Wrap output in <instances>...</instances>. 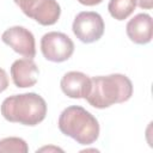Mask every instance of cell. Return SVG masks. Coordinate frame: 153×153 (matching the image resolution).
<instances>
[{
	"instance_id": "3",
	"label": "cell",
	"mask_w": 153,
	"mask_h": 153,
	"mask_svg": "<svg viewBox=\"0 0 153 153\" xmlns=\"http://www.w3.org/2000/svg\"><path fill=\"white\" fill-rule=\"evenodd\" d=\"M59 129L62 134L74 139L80 145H91L99 136L97 118L82 106L66 108L59 117Z\"/></svg>"
},
{
	"instance_id": "16",
	"label": "cell",
	"mask_w": 153,
	"mask_h": 153,
	"mask_svg": "<svg viewBox=\"0 0 153 153\" xmlns=\"http://www.w3.org/2000/svg\"><path fill=\"white\" fill-rule=\"evenodd\" d=\"M37 151H61L62 152V149H60V148H56V147H43V148H41V149H37Z\"/></svg>"
},
{
	"instance_id": "6",
	"label": "cell",
	"mask_w": 153,
	"mask_h": 153,
	"mask_svg": "<svg viewBox=\"0 0 153 153\" xmlns=\"http://www.w3.org/2000/svg\"><path fill=\"white\" fill-rule=\"evenodd\" d=\"M72 30L79 41L93 43L104 33V20L97 12H80L73 22Z\"/></svg>"
},
{
	"instance_id": "7",
	"label": "cell",
	"mask_w": 153,
	"mask_h": 153,
	"mask_svg": "<svg viewBox=\"0 0 153 153\" xmlns=\"http://www.w3.org/2000/svg\"><path fill=\"white\" fill-rule=\"evenodd\" d=\"M1 39L11 47L16 53L27 59H33L36 55L35 37L31 31L23 26H12L4 31Z\"/></svg>"
},
{
	"instance_id": "2",
	"label": "cell",
	"mask_w": 153,
	"mask_h": 153,
	"mask_svg": "<svg viewBox=\"0 0 153 153\" xmlns=\"http://www.w3.org/2000/svg\"><path fill=\"white\" fill-rule=\"evenodd\" d=\"M0 111L8 122L33 127L45 118L47 103L33 92L13 94L2 102Z\"/></svg>"
},
{
	"instance_id": "12",
	"label": "cell",
	"mask_w": 153,
	"mask_h": 153,
	"mask_svg": "<svg viewBox=\"0 0 153 153\" xmlns=\"http://www.w3.org/2000/svg\"><path fill=\"white\" fill-rule=\"evenodd\" d=\"M8 153V152H14V153H27L29 152V146L25 142V140L20 137H5L0 140V153Z\"/></svg>"
},
{
	"instance_id": "8",
	"label": "cell",
	"mask_w": 153,
	"mask_h": 153,
	"mask_svg": "<svg viewBox=\"0 0 153 153\" xmlns=\"http://www.w3.org/2000/svg\"><path fill=\"white\" fill-rule=\"evenodd\" d=\"M39 69L32 59L16 60L11 66V76L17 87L25 88L36 85Z\"/></svg>"
},
{
	"instance_id": "10",
	"label": "cell",
	"mask_w": 153,
	"mask_h": 153,
	"mask_svg": "<svg viewBox=\"0 0 153 153\" xmlns=\"http://www.w3.org/2000/svg\"><path fill=\"white\" fill-rule=\"evenodd\" d=\"M127 35L136 44H147L152 41V17L147 13H139L130 19L126 27Z\"/></svg>"
},
{
	"instance_id": "5",
	"label": "cell",
	"mask_w": 153,
	"mask_h": 153,
	"mask_svg": "<svg viewBox=\"0 0 153 153\" xmlns=\"http://www.w3.org/2000/svg\"><path fill=\"white\" fill-rule=\"evenodd\" d=\"M41 50L43 56L51 62L67 61L74 51L73 41L65 33L51 31L41 39Z\"/></svg>"
},
{
	"instance_id": "15",
	"label": "cell",
	"mask_w": 153,
	"mask_h": 153,
	"mask_svg": "<svg viewBox=\"0 0 153 153\" xmlns=\"http://www.w3.org/2000/svg\"><path fill=\"white\" fill-rule=\"evenodd\" d=\"M81 5H85V6H94V5H98L100 4L103 0H78Z\"/></svg>"
},
{
	"instance_id": "11",
	"label": "cell",
	"mask_w": 153,
	"mask_h": 153,
	"mask_svg": "<svg viewBox=\"0 0 153 153\" xmlns=\"http://www.w3.org/2000/svg\"><path fill=\"white\" fill-rule=\"evenodd\" d=\"M136 1L135 0H110L108 5V10L112 18L117 20L127 19L135 10Z\"/></svg>"
},
{
	"instance_id": "9",
	"label": "cell",
	"mask_w": 153,
	"mask_h": 153,
	"mask_svg": "<svg viewBox=\"0 0 153 153\" xmlns=\"http://www.w3.org/2000/svg\"><path fill=\"white\" fill-rule=\"evenodd\" d=\"M60 86L69 98H86L91 90V78L81 72L72 71L62 76Z\"/></svg>"
},
{
	"instance_id": "4",
	"label": "cell",
	"mask_w": 153,
	"mask_h": 153,
	"mask_svg": "<svg viewBox=\"0 0 153 153\" xmlns=\"http://www.w3.org/2000/svg\"><path fill=\"white\" fill-rule=\"evenodd\" d=\"M25 16L36 20L41 25H54L61 14L60 5L56 0H13Z\"/></svg>"
},
{
	"instance_id": "1",
	"label": "cell",
	"mask_w": 153,
	"mask_h": 153,
	"mask_svg": "<svg viewBox=\"0 0 153 153\" xmlns=\"http://www.w3.org/2000/svg\"><path fill=\"white\" fill-rule=\"evenodd\" d=\"M133 94V84L124 74L99 75L91 79V90L85 98L90 105L105 109L117 103H124Z\"/></svg>"
},
{
	"instance_id": "14",
	"label": "cell",
	"mask_w": 153,
	"mask_h": 153,
	"mask_svg": "<svg viewBox=\"0 0 153 153\" xmlns=\"http://www.w3.org/2000/svg\"><path fill=\"white\" fill-rule=\"evenodd\" d=\"M136 5L145 10H151L153 7V0H135Z\"/></svg>"
},
{
	"instance_id": "13",
	"label": "cell",
	"mask_w": 153,
	"mask_h": 153,
	"mask_svg": "<svg viewBox=\"0 0 153 153\" xmlns=\"http://www.w3.org/2000/svg\"><path fill=\"white\" fill-rule=\"evenodd\" d=\"M8 87V76L5 69L0 68V93L4 92Z\"/></svg>"
}]
</instances>
